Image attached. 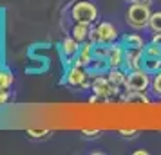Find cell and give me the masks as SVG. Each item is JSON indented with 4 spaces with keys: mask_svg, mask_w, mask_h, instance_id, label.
Masks as SVG:
<instances>
[{
    "mask_svg": "<svg viewBox=\"0 0 161 155\" xmlns=\"http://www.w3.org/2000/svg\"><path fill=\"white\" fill-rule=\"evenodd\" d=\"M150 6L145 4H132L127 11V23L132 29H145L150 20Z\"/></svg>",
    "mask_w": 161,
    "mask_h": 155,
    "instance_id": "cell-1",
    "label": "cell"
},
{
    "mask_svg": "<svg viewBox=\"0 0 161 155\" xmlns=\"http://www.w3.org/2000/svg\"><path fill=\"white\" fill-rule=\"evenodd\" d=\"M118 40V31L116 27L109 22H102L91 31V42L92 44H103V45H112Z\"/></svg>",
    "mask_w": 161,
    "mask_h": 155,
    "instance_id": "cell-2",
    "label": "cell"
},
{
    "mask_svg": "<svg viewBox=\"0 0 161 155\" xmlns=\"http://www.w3.org/2000/svg\"><path fill=\"white\" fill-rule=\"evenodd\" d=\"M150 85V76L145 69H138V70H130L127 74L125 80V89L129 92H145Z\"/></svg>",
    "mask_w": 161,
    "mask_h": 155,
    "instance_id": "cell-3",
    "label": "cell"
},
{
    "mask_svg": "<svg viewBox=\"0 0 161 155\" xmlns=\"http://www.w3.org/2000/svg\"><path fill=\"white\" fill-rule=\"evenodd\" d=\"M73 20L74 22H81V23H92L98 18V9L94 8V4H91L87 0H80L74 4L73 11Z\"/></svg>",
    "mask_w": 161,
    "mask_h": 155,
    "instance_id": "cell-4",
    "label": "cell"
},
{
    "mask_svg": "<svg viewBox=\"0 0 161 155\" xmlns=\"http://www.w3.org/2000/svg\"><path fill=\"white\" fill-rule=\"evenodd\" d=\"M65 83L71 87H87V72L83 70V67H71V70H67L65 74Z\"/></svg>",
    "mask_w": 161,
    "mask_h": 155,
    "instance_id": "cell-5",
    "label": "cell"
},
{
    "mask_svg": "<svg viewBox=\"0 0 161 155\" xmlns=\"http://www.w3.org/2000/svg\"><path fill=\"white\" fill-rule=\"evenodd\" d=\"M105 61L110 69H119L121 65H125V47L123 45H110Z\"/></svg>",
    "mask_w": 161,
    "mask_h": 155,
    "instance_id": "cell-6",
    "label": "cell"
},
{
    "mask_svg": "<svg viewBox=\"0 0 161 155\" xmlns=\"http://www.w3.org/2000/svg\"><path fill=\"white\" fill-rule=\"evenodd\" d=\"M125 67L129 70L143 69V49H125Z\"/></svg>",
    "mask_w": 161,
    "mask_h": 155,
    "instance_id": "cell-7",
    "label": "cell"
},
{
    "mask_svg": "<svg viewBox=\"0 0 161 155\" xmlns=\"http://www.w3.org/2000/svg\"><path fill=\"white\" fill-rule=\"evenodd\" d=\"M92 90L96 92V96L100 97H109L112 92H116V89L110 85L107 78H96L94 83H92Z\"/></svg>",
    "mask_w": 161,
    "mask_h": 155,
    "instance_id": "cell-8",
    "label": "cell"
},
{
    "mask_svg": "<svg viewBox=\"0 0 161 155\" xmlns=\"http://www.w3.org/2000/svg\"><path fill=\"white\" fill-rule=\"evenodd\" d=\"M92 58H94V54H92V44H85L78 51V61H76V65L87 67L92 63Z\"/></svg>",
    "mask_w": 161,
    "mask_h": 155,
    "instance_id": "cell-9",
    "label": "cell"
},
{
    "mask_svg": "<svg viewBox=\"0 0 161 155\" xmlns=\"http://www.w3.org/2000/svg\"><path fill=\"white\" fill-rule=\"evenodd\" d=\"M91 23H81L76 22V25L73 27V38H76L78 42H87L91 38Z\"/></svg>",
    "mask_w": 161,
    "mask_h": 155,
    "instance_id": "cell-10",
    "label": "cell"
},
{
    "mask_svg": "<svg viewBox=\"0 0 161 155\" xmlns=\"http://www.w3.org/2000/svg\"><path fill=\"white\" fill-rule=\"evenodd\" d=\"M143 69L148 74H156L161 70V56H148L143 54Z\"/></svg>",
    "mask_w": 161,
    "mask_h": 155,
    "instance_id": "cell-11",
    "label": "cell"
},
{
    "mask_svg": "<svg viewBox=\"0 0 161 155\" xmlns=\"http://www.w3.org/2000/svg\"><path fill=\"white\" fill-rule=\"evenodd\" d=\"M80 42L76 40V38H65L64 42H62V52L65 54L67 58H71V56H76L78 51H80Z\"/></svg>",
    "mask_w": 161,
    "mask_h": 155,
    "instance_id": "cell-12",
    "label": "cell"
},
{
    "mask_svg": "<svg viewBox=\"0 0 161 155\" xmlns=\"http://www.w3.org/2000/svg\"><path fill=\"white\" fill-rule=\"evenodd\" d=\"M107 80L110 81V85L114 87V89H119L121 85H125V80H127V74H123L119 69H110L109 70V76H107Z\"/></svg>",
    "mask_w": 161,
    "mask_h": 155,
    "instance_id": "cell-13",
    "label": "cell"
},
{
    "mask_svg": "<svg viewBox=\"0 0 161 155\" xmlns=\"http://www.w3.org/2000/svg\"><path fill=\"white\" fill-rule=\"evenodd\" d=\"M123 47L125 49H143L145 44H143V38L138 34H127L123 36Z\"/></svg>",
    "mask_w": 161,
    "mask_h": 155,
    "instance_id": "cell-14",
    "label": "cell"
},
{
    "mask_svg": "<svg viewBox=\"0 0 161 155\" xmlns=\"http://www.w3.org/2000/svg\"><path fill=\"white\" fill-rule=\"evenodd\" d=\"M13 81H15V78L9 70H0V90H8L13 85Z\"/></svg>",
    "mask_w": 161,
    "mask_h": 155,
    "instance_id": "cell-15",
    "label": "cell"
},
{
    "mask_svg": "<svg viewBox=\"0 0 161 155\" xmlns=\"http://www.w3.org/2000/svg\"><path fill=\"white\" fill-rule=\"evenodd\" d=\"M148 27H150L154 33H161V13H152V15H150Z\"/></svg>",
    "mask_w": 161,
    "mask_h": 155,
    "instance_id": "cell-16",
    "label": "cell"
},
{
    "mask_svg": "<svg viewBox=\"0 0 161 155\" xmlns=\"http://www.w3.org/2000/svg\"><path fill=\"white\" fill-rule=\"evenodd\" d=\"M27 135L31 139H45L51 135V132L49 130H27Z\"/></svg>",
    "mask_w": 161,
    "mask_h": 155,
    "instance_id": "cell-17",
    "label": "cell"
},
{
    "mask_svg": "<svg viewBox=\"0 0 161 155\" xmlns=\"http://www.w3.org/2000/svg\"><path fill=\"white\" fill-rule=\"evenodd\" d=\"M129 101H138V103H145L148 105L150 101L145 97V92H130V96H129Z\"/></svg>",
    "mask_w": 161,
    "mask_h": 155,
    "instance_id": "cell-18",
    "label": "cell"
},
{
    "mask_svg": "<svg viewBox=\"0 0 161 155\" xmlns=\"http://www.w3.org/2000/svg\"><path fill=\"white\" fill-rule=\"evenodd\" d=\"M152 89H154V92H156L158 96H161V70H159V72H156V76H154Z\"/></svg>",
    "mask_w": 161,
    "mask_h": 155,
    "instance_id": "cell-19",
    "label": "cell"
},
{
    "mask_svg": "<svg viewBox=\"0 0 161 155\" xmlns=\"http://www.w3.org/2000/svg\"><path fill=\"white\" fill-rule=\"evenodd\" d=\"M9 101V94L8 90H0V105H6Z\"/></svg>",
    "mask_w": 161,
    "mask_h": 155,
    "instance_id": "cell-20",
    "label": "cell"
},
{
    "mask_svg": "<svg viewBox=\"0 0 161 155\" xmlns=\"http://www.w3.org/2000/svg\"><path fill=\"white\" fill-rule=\"evenodd\" d=\"M81 133H83L85 137H96V135H100V133H102V132H100V130L96 128V130H83V132H81Z\"/></svg>",
    "mask_w": 161,
    "mask_h": 155,
    "instance_id": "cell-21",
    "label": "cell"
},
{
    "mask_svg": "<svg viewBox=\"0 0 161 155\" xmlns=\"http://www.w3.org/2000/svg\"><path fill=\"white\" fill-rule=\"evenodd\" d=\"M118 133H119V135H123V137H134L138 132H136V130H119Z\"/></svg>",
    "mask_w": 161,
    "mask_h": 155,
    "instance_id": "cell-22",
    "label": "cell"
},
{
    "mask_svg": "<svg viewBox=\"0 0 161 155\" xmlns=\"http://www.w3.org/2000/svg\"><path fill=\"white\" fill-rule=\"evenodd\" d=\"M125 2H130V4H145V6H150L152 0H125Z\"/></svg>",
    "mask_w": 161,
    "mask_h": 155,
    "instance_id": "cell-23",
    "label": "cell"
},
{
    "mask_svg": "<svg viewBox=\"0 0 161 155\" xmlns=\"http://www.w3.org/2000/svg\"><path fill=\"white\" fill-rule=\"evenodd\" d=\"M152 44H156V45L161 47V33H156V34L152 36Z\"/></svg>",
    "mask_w": 161,
    "mask_h": 155,
    "instance_id": "cell-24",
    "label": "cell"
},
{
    "mask_svg": "<svg viewBox=\"0 0 161 155\" xmlns=\"http://www.w3.org/2000/svg\"><path fill=\"white\" fill-rule=\"evenodd\" d=\"M136 155H147V152H145V150H138V152H136Z\"/></svg>",
    "mask_w": 161,
    "mask_h": 155,
    "instance_id": "cell-25",
    "label": "cell"
}]
</instances>
